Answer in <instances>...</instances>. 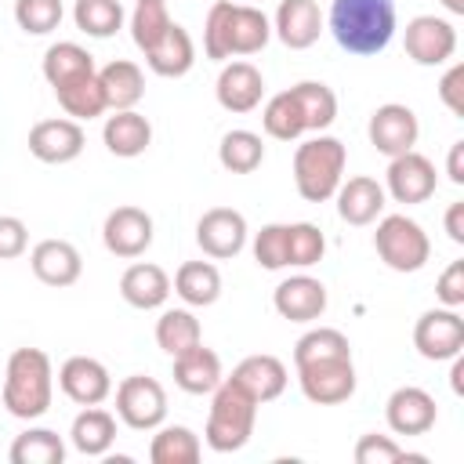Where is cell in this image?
Listing matches in <instances>:
<instances>
[{
  "mask_svg": "<svg viewBox=\"0 0 464 464\" xmlns=\"http://www.w3.org/2000/svg\"><path fill=\"white\" fill-rule=\"evenodd\" d=\"M268 36H272V22L254 4L218 0L207 11V22H203V51L214 62L257 54L268 44Z\"/></svg>",
  "mask_w": 464,
  "mask_h": 464,
  "instance_id": "obj_1",
  "label": "cell"
},
{
  "mask_svg": "<svg viewBox=\"0 0 464 464\" xmlns=\"http://www.w3.org/2000/svg\"><path fill=\"white\" fill-rule=\"evenodd\" d=\"M54 399V366L44 348H14L4 370L0 402L18 420H36L51 410Z\"/></svg>",
  "mask_w": 464,
  "mask_h": 464,
  "instance_id": "obj_2",
  "label": "cell"
},
{
  "mask_svg": "<svg viewBox=\"0 0 464 464\" xmlns=\"http://www.w3.org/2000/svg\"><path fill=\"white\" fill-rule=\"evenodd\" d=\"M330 33L341 51L370 58L381 54L395 36V4L392 0H334Z\"/></svg>",
  "mask_w": 464,
  "mask_h": 464,
  "instance_id": "obj_3",
  "label": "cell"
},
{
  "mask_svg": "<svg viewBox=\"0 0 464 464\" xmlns=\"http://www.w3.org/2000/svg\"><path fill=\"white\" fill-rule=\"evenodd\" d=\"M344 163H348V149H344L341 138L315 134V138L301 141L297 152H294V185H297V196L308 199V203L334 199L337 185L344 181Z\"/></svg>",
  "mask_w": 464,
  "mask_h": 464,
  "instance_id": "obj_4",
  "label": "cell"
},
{
  "mask_svg": "<svg viewBox=\"0 0 464 464\" xmlns=\"http://www.w3.org/2000/svg\"><path fill=\"white\" fill-rule=\"evenodd\" d=\"M257 424V402L232 384L228 377L210 392V413H207V428H203V442L214 453H236L250 442Z\"/></svg>",
  "mask_w": 464,
  "mask_h": 464,
  "instance_id": "obj_5",
  "label": "cell"
},
{
  "mask_svg": "<svg viewBox=\"0 0 464 464\" xmlns=\"http://www.w3.org/2000/svg\"><path fill=\"white\" fill-rule=\"evenodd\" d=\"M373 250L392 272H420L431 257V239L413 218L384 214L373 232Z\"/></svg>",
  "mask_w": 464,
  "mask_h": 464,
  "instance_id": "obj_6",
  "label": "cell"
},
{
  "mask_svg": "<svg viewBox=\"0 0 464 464\" xmlns=\"http://www.w3.org/2000/svg\"><path fill=\"white\" fill-rule=\"evenodd\" d=\"M116 417L134 431H156L167 417V392L156 377L130 373L116 384Z\"/></svg>",
  "mask_w": 464,
  "mask_h": 464,
  "instance_id": "obj_7",
  "label": "cell"
},
{
  "mask_svg": "<svg viewBox=\"0 0 464 464\" xmlns=\"http://www.w3.org/2000/svg\"><path fill=\"white\" fill-rule=\"evenodd\" d=\"M297 384H301V395L315 406H337V402H348L355 395V366H352V355L348 359H323V362H308V366H297Z\"/></svg>",
  "mask_w": 464,
  "mask_h": 464,
  "instance_id": "obj_8",
  "label": "cell"
},
{
  "mask_svg": "<svg viewBox=\"0 0 464 464\" xmlns=\"http://www.w3.org/2000/svg\"><path fill=\"white\" fill-rule=\"evenodd\" d=\"M439 188V174H435V163L428 156H420L417 149L402 152V156H392L388 163V174H384V192L395 199V203H428Z\"/></svg>",
  "mask_w": 464,
  "mask_h": 464,
  "instance_id": "obj_9",
  "label": "cell"
},
{
  "mask_svg": "<svg viewBox=\"0 0 464 464\" xmlns=\"http://www.w3.org/2000/svg\"><path fill=\"white\" fill-rule=\"evenodd\" d=\"M366 134H370V145L381 152V156H402L417 145L420 138V123H417V112L402 102H384L373 109L370 123H366Z\"/></svg>",
  "mask_w": 464,
  "mask_h": 464,
  "instance_id": "obj_10",
  "label": "cell"
},
{
  "mask_svg": "<svg viewBox=\"0 0 464 464\" xmlns=\"http://www.w3.org/2000/svg\"><path fill=\"white\" fill-rule=\"evenodd\" d=\"M413 348L431 362H446V359L460 355V348H464L460 312L457 308H428L413 326Z\"/></svg>",
  "mask_w": 464,
  "mask_h": 464,
  "instance_id": "obj_11",
  "label": "cell"
},
{
  "mask_svg": "<svg viewBox=\"0 0 464 464\" xmlns=\"http://www.w3.org/2000/svg\"><path fill=\"white\" fill-rule=\"evenodd\" d=\"M102 243H105L109 254H116L123 261L141 257L152 246V218H149V210L130 207V203L109 210L105 225H102Z\"/></svg>",
  "mask_w": 464,
  "mask_h": 464,
  "instance_id": "obj_12",
  "label": "cell"
},
{
  "mask_svg": "<svg viewBox=\"0 0 464 464\" xmlns=\"http://www.w3.org/2000/svg\"><path fill=\"white\" fill-rule=\"evenodd\" d=\"M58 388L76 406H102L112 395V373L94 355H69L58 366Z\"/></svg>",
  "mask_w": 464,
  "mask_h": 464,
  "instance_id": "obj_13",
  "label": "cell"
},
{
  "mask_svg": "<svg viewBox=\"0 0 464 464\" xmlns=\"http://www.w3.org/2000/svg\"><path fill=\"white\" fill-rule=\"evenodd\" d=\"M402 44H406V54L417 65H446L457 54V29L446 18L417 14V18L406 22Z\"/></svg>",
  "mask_w": 464,
  "mask_h": 464,
  "instance_id": "obj_14",
  "label": "cell"
},
{
  "mask_svg": "<svg viewBox=\"0 0 464 464\" xmlns=\"http://www.w3.org/2000/svg\"><path fill=\"white\" fill-rule=\"evenodd\" d=\"M246 236H250L246 218H243L239 210H232V207H210V210L196 221V243H199V250H203L207 257H214V261L236 257V254L246 246Z\"/></svg>",
  "mask_w": 464,
  "mask_h": 464,
  "instance_id": "obj_15",
  "label": "cell"
},
{
  "mask_svg": "<svg viewBox=\"0 0 464 464\" xmlns=\"http://www.w3.org/2000/svg\"><path fill=\"white\" fill-rule=\"evenodd\" d=\"M87 145V134L76 120L58 116V120H40L29 130V152L40 163H72Z\"/></svg>",
  "mask_w": 464,
  "mask_h": 464,
  "instance_id": "obj_16",
  "label": "cell"
},
{
  "mask_svg": "<svg viewBox=\"0 0 464 464\" xmlns=\"http://www.w3.org/2000/svg\"><path fill=\"white\" fill-rule=\"evenodd\" d=\"M435 417H439L435 399L417 384L395 388L384 402V420L395 435H428L435 428Z\"/></svg>",
  "mask_w": 464,
  "mask_h": 464,
  "instance_id": "obj_17",
  "label": "cell"
},
{
  "mask_svg": "<svg viewBox=\"0 0 464 464\" xmlns=\"http://www.w3.org/2000/svg\"><path fill=\"white\" fill-rule=\"evenodd\" d=\"M214 94H218V105L225 112H254L265 98V76L254 62H228L221 72H218V83H214Z\"/></svg>",
  "mask_w": 464,
  "mask_h": 464,
  "instance_id": "obj_18",
  "label": "cell"
},
{
  "mask_svg": "<svg viewBox=\"0 0 464 464\" xmlns=\"http://www.w3.org/2000/svg\"><path fill=\"white\" fill-rule=\"evenodd\" d=\"M326 286L315 279V276H290V279H283L276 290H272V304H276V312L283 315V319H290V323H315V319H323V312H326Z\"/></svg>",
  "mask_w": 464,
  "mask_h": 464,
  "instance_id": "obj_19",
  "label": "cell"
},
{
  "mask_svg": "<svg viewBox=\"0 0 464 464\" xmlns=\"http://www.w3.org/2000/svg\"><path fill=\"white\" fill-rule=\"evenodd\" d=\"M29 268L44 286H72L83 272V257L69 239H40L29 250Z\"/></svg>",
  "mask_w": 464,
  "mask_h": 464,
  "instance_id": "obj_20",
  "label": "cell"
},
{
  "mask_svg": "<svg viewBox=\"0 0 464 464\" xmlns=\"http://www.w3.org/2000/svg\"><path fill=\"white\" fill-rule=\"evenodd\" d=\"M232 384H239L257 406L261 402H272V399H279L283 392H286V381H290V373H286V366H283V359H276V355H268V352H261V355H246L236 370H232V377H228Z\"/></svg>",
  "mask_w": 464,
  "mask_h": 464,
  "instance_id": "obj_21",
  "label": "cell"
},
{
  "mask_svg": "<svg viewBox=\"0 0 464 464\" xmlns=\"http://www.w3.org/2000/svg\"><path fill=\"white\" fill-rule=\"evenodd\" d=\"M334 199H337L341 221H348V225H373L384 214L388 192H384L381 181H373L366 174H355V178H348V181L337 185Z\"/></svg>",
  "mask_w": 464,
  "mask_h": 464,
  "instance_id": "obj_22",
  "label": "cell"
},
{
  "mask_svg": "<svg viewBox=\"0 0 464 464\" xmlns=\"http://www.w3.org/2000/svg\"><path fill=\"white\" fill-rule=\"evenodd\" d=\"M272 33L290 47V51H304L319 40L323 33V14L315 0H279L276 18H272Z\"/></svg>",
  "mask_w": 464,
  "mask_h": 464,
  "instance_id": "obj_23",
  "label": "cell"
},
{
  "mask_svg": "<svg viewBox=\"0 0 464 464\" xmlns=\"http://www.w3.org/2000/svg\"><path fill=\"white\" fill-rule=\"evenodd\" d=\"M120 297L130 308H141V312L163 308L167 297H170V276L160 265H152V261H134L120 276Z\"/></svg>",
  "mask_w": 464,
  "mask_h": 464,
  "instance_id": "obj_24",
  "label": "cell"
},
{
  "mask_svg": "<svg viewBox=\"0 0 464 464\" xmlns=\"http://www.w3.org/2000/svg\"><path fill=\"white\" fill-rule=\"evenodd\" d=\"M225 381L221 373V359L214 348H207L203 341L181 355H174V384L188 395H210L218 384Z\"/></svg>",
  "mask_w": 464,
  "mask_h": 464,
  "instance_id": "obj_25",
  "label": "cell"
},
{
  "mask_svg": "<svg viewBox=\"0 0 464 464\" xmlns=\"http://www.w3.org/2000/svg\"><path fill=\"white\" fill-rule=\"evenodd\" d=\"M102 141L112 156L134 160L152 145V123L134 109H116L102 127Z\"/></svg>",
  "mask_w": 464,
  "mask_h": 464,
  "instance_id": "obj_26",
  "label": "cell"
},
{
  "mask_svg": "<svg viewBox=\"0 0 464 464\" xmlns=\"http://www.w3.org/2000/svg\"><path fill=\"white\" fill-rule=\"evenodd\" d=\"M145 65H149L156 76H163V80L185 76V72L196 65V44H192L188 29L178 25V22H170V29L163 33V40L145 51Z\"/></svg>",
  "mask_w": 464,
  "mask_h": 464,
  "instance_id": "obj_27",
  "label": "cell"
},
{
  "mask_svg": "<svg viewBox=\"0 0 464 464\" xmlns=\"http://www.w3.org/2000/svg\"><path fill=\"white\" fill-rule=\"evenodd\" d=\"M69 442L83 457H105L112 450V442H116V417L109 410H102V406H83L72 417Z\"/></svg>",
  "mask_w": 464,
  "mask_h": 464,
  "instance_id": "obj_28",
  "label": "cell"
},
{
  "mask_svg": "<svg viewBox=\"0 0 464 464\" xmlns=\"http://www.w3.org/2000/svg\"><path fill=\"white\" fill-rule=\"evenodd\" d=\"M98 80H102V91H105V105L112 112L116 109H134L145 98V72L130 58H112L109 65L98 69Z\"/></svg>",
  "mask_w": 464,
  "mask_h": 464,
  "instance_id": "obj_29",
  "label": "cell"
},
{
  "mask_svg": "<svg viewBox=\"0 0 464 464\" xmlns=\"http://www.w3.org/2000/svg\"><path fill=\"white\" fill-rule=\"evenodd\" d=\"M170 290L188 304V308H207L221 297V272L214 261H185L174 272Z\"/></svg>",
  "mask_w": 464,
  "mask_h": 464,
  "instance_id": "obj_30",
  "label": "cell"
},
{
  "mask_svg": "<svg viewBox=\"0 0 464 464\" xmlns=\"http://www.w3.org/2000/svg\"><path fill=\"white\" fill-rule=\"evenodd\" d=\"M54 98H58V105H62V112L69 116V120H94V116H102L109 105H105V91H102V80H98V69L94 72H87V76H76V80H69V83H62V87H54Z\"/></svg>",
  "mask_w": 464,
  "mask_h": 464,
  "instance_id": "obj_31",
  "label": "cell"
},
{
  "mask_svg": "<svg viewBox=\"0 0 464 464\" xmlns=\"http://www.w3.org/2000/svg\"><path fill=\"white\" fill-rule=\"evenodd\" d=\"M199 457H203V442L185 424H160L149 442L152 464H196Z\"/></svg>",
  "mask_w": 464,
  "mask_h": 464,
  "instance_id": "obj_32",
  "label": "cell"
},
{
  "mask_svg": "<svg viewBox=\"0 0 464 464\" xmlns=\"http://www.w3.org/2000/svg\"><path fill=\"white\" fill-rule=\"evenodd\" d=\"M87 72H94V54L87 47H80L76 40H58L44 51V80L51 87H62Z\"/></svg>",
  "mask_w": 464,
  "mask_h": 464,
  "instance_id": "obj_33",
  "label": "cell"
},
{
  "mask_svg": "<svg viewBox=\"0 0 464 464\" xmlns=\"http://www.w3.org/2000/svg\"><path fill=\"white\" fill-rule=\"evenodd\" d=\"M203 341V326L192 315V308H163L156 319V344L174 359Z\"/></svg>",
  "mask_w": 464,
  "mask_h": 464,
  "instance_id": "obj_34",
  "label": "cell"
},
{
  "mask_svg": "<svg viewBox=\"0 0 464 464\" xmlns=\"http://www.w3.org/2000/svg\"><path fill=\"white\" fill-rule=\"evenodd\" d=\"M218 163L228 174H254L265 163V141H261V134L243 130V127L228 130L221 138V145H218Z\"/></svg>",
  "mask_w": 464,
  "mask_h": 464,
  "instance_id": "obj_35",
  "label": "cell"
},
{
  "mask_svg": "<svg viewBox=\"0 0 464 464\" xmlns=\"http://www.w3.org/2000/svg\"><path fill=\"white\" fill-rule=\"evenodd\" d=\"M297 105H301V116H304V130H315L323 134L334 120H337V94L323 83V80H301L290 87Z\"/></svg>",
  "mask_w": 464,
  "mask_h": 464,
  "instance_id": "obj_36",
  "label": "cell"
},
{
  "mask_svg": "<svg viewBox=\"0 0 464 464\" xmlns=\"http://www.w3.org/2000/svg\"><path fill=\"white\" fill-rule=\"evenodd\" d=\"M261 127L268 138L276 141H297L304 134V116H301V105L294 98V91H279L265 102L261 109Z\"/></svg>",
  "mask_w": 464,
  "mask_h": 464,
  "instance_id": "obj_37",
  "label": "cell"
},
{
  "mask_svg": "<svg viewBox=\"0 0 464 464\" xmlns=\"http://www.w3.org/2000/svg\"><path fill=\"white\" fill-rule=\"evenodd\" d=\"M11 464H62L65 460V442L51 428H25L11 442Z\"/></svg>",
  "mask_w": 464,
  "mask_h": 464,
  "instance_id": "obj_38",
  "label": "cell"
},
{
  "mask_svg": "<svg viewBox=\"0 0 464 464\" xmlns=\"http://www.w3.org/2000/svg\"><path fill=\"white\" fill-rule=\"evenodd\" d=\"M348 355H352V344L337 326H312L294 344V366H308L323 359H348Z\"/></svg>",
  "mask_w": 464,
  "mask_h": 464,
  "instance_id": "obj_39",
  "label": "cell"
},
{
  "mask_svg": "<svg viewBox=\"0 0 464 464\" xmlns=\"http://www.w3.org/2000/svg\"><path fill=\"white\" fill-rule=\"evenodd\" d=\"M123 4L120 0H76L72 7V22L80 33L94 36V40H109L123 29Z\"/></svg>",
  "mask_w": 464,
  "mask_h": 464,
  "instance_id": "obj_40",
  "label": "cell"
},
{
  "mask_svg": "<svg viewBox=\"0 0 464 464\" xmlns=\"http://www.w3.org/2000/svg\"><path fill=\"white\" fill-rule=\"evenodd\" d=\"M167 29H170L167 0H138V4H134V11H130V40L138 44L141 54H145L149 47H156Z\"/></svg>",
  "mask_w": 464,
  "mask_h": 464,
  "instance_id": "obj_41",
  "label": "cell"
},
{
  "mask_svg": "<svg viewBox=\"0 0 464 464\" xmlns=\"http://www.w3.org/2000/svg\"><path fill=\"white\" fill-rule=\"evenodd\" d=\"M326 254V236L312 221L286 225V268H312Z\"/></svg>",
  "mask_w": 464,
  "mask_h": 464,
  "instance_id": "obj_42",
  "label": "cell"
},
{
  "mask_svg": "<svg viewBox=\"0 0 464 464\" xmlns=\"http://www.w3.org/2000/svg\"><path fill=\"white\" fill-rule=\"evenodd\" d=\"M65 7L62 0H14V22L29 36H47L58 29Z\"/></svg>",
  "mask_w": 464,
  "mask_h": 464,
  "instance_id": "obj_43",
  "label": "cell"
},
{
  "mask_svg": "<svg viewBox=\"0 0 464 464\" xmlns=\"http://www.w3.org/2000/svg\"><path fill=\"white\" fill-rule=\"evenodd\" d=\"M254 261L268 272L286 268V225L272 221L254 236Z\"/></svg>",
  "mask_w": 464,
  "mask_h": 464,
  "instance_id": "obj_44",
  "label": "cell"
},
{
  "mask_svg": "<svg viewBox=\"0 0 464 464\" xmlns=\"http://www.w3.org/2000/svg\"><path fill=\"white\" fill-rule=\"evenodd\" d=\"M402 457H410L392 435H377V431H370V435H362L359 442H355V464H395V460H402Z\"/></svg>",
  "mask_w": 464,
  "mask_h": 464,
  "instance_id": "obj_45",
  "label": "cell"
},
{
  "mask_svg": "<svg viewBox=\"0 0 464 464\" xmlns=\"http://www.w3.org/2000/svg\"><path fill=\"white\" fill-rule=\"evenodd\" d=\"M29 246V228L22 218L14 214H0V261H14L22 257Z\"/></svg>",
  "mask_w": 464,
  "mask_h": 464,
  "instance_id": "obj_46",
  "label": "cell"
},
{
  "mask_svg": "<svg viewBox=\"0 0 464 464\" xmlns=\"http://www.w3.org/2000/svg\"><path fill=\"white\" fill-rule=\"evenodd\" d=\"M435 297L442 301V308H460L464 304V261L446 265V272L435 283Z\"/></svg>",
  "mask_w": 464,
  "mask_h": 464,
  "instance_id": "obj_47",
  "label": "cell"
},
{
  "mask_svg": "<svg viewBox=\"0 0 464 464\" xmlns=\"http://www.w3.org/2000/svg\"><path fill=\"white\" fill-rule=\"evenodd\" d=\"M439 98L453 116H464V65L453 62L439 80Z\"/></svg>",
  "mask_w": 464,
  "mask_h": 464,
  "instance_id": "obj_48",
  "label": "cell"
},
{
  "mask_svg": "<svg viewBox=\"0 0 464 464\" xmlns=\"http://www.w3.org/2000/svg\"><path fill=\"white\" fill-rule=\"evenodd\" d=\"M442 225H446V236H450L457 246H464V199L450 203V210H446Z\"/></svg>",
  "mask_w": 464,
  "mask_h": 464,
  "instance_id": "obj_49",
  "label": "cell"
},
{
  "mask_svg": "<svg viewBox=\"0 0 464 464\" xmlns=\"http://www.w3.org/2000/svg\"><path fill=\"white\" fill-rule=\"evenodd\" d=\"M446 174H450V181H453V185H464V141H453V145H450Z\"/></svg>",
  "mask_w": 464,
  "mask_h": 464,
  "instance_id": "obj_50",
  "label": "cell"
},
{
  "mask_svg": "<svg viewBox=\"0 0 464 464\" xmlns=\"http://www.w3.org/2000/svg\"><path fill=\"white\" fill-rule=\"evenodd\" d=\"M450 362H453L450 366V388H453V395H464V359L453 355Z\"/></svg>",
  "mask_w": 464,
  "mask_h": 464,
  "instance_id": "obj_51",
  "label": "cell"
},
{
  "mask_svg": "<svg viewBox=\"0 0 464 464\" xmlns=\"http://www.w3.org/2000/svg\"><path fill=\"white\" fill-rule=\"evenodd\" d=\"M439 4H442L450 14H464V0H439Z\"/></svg>",
  "mask_w": 464,
  "mask_h": 464,
  "instance_id": "obj_52",
  "label": "cell"
},
{
  "mask_svg": "<svg viewBox=\"0 0 464 464\" xmlns=\"http://www.w3.org/2000/svg\"><path fill=\"white\" fill-rule=\"evenodd\" d=\"M243 4H254V0H243Z\"/></svg>",
  "mask_w": 464,
  "mask_h": 464,
  "instance_id": "obj_53",
  "label": "cell"
}]
</instances>
